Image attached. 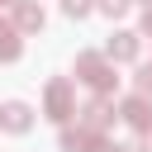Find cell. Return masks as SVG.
<instances>
[{"mask_svg": "<svg viewBox=\"0 0 152 152\" xmlns=\"http://www.w3.org/2000/svg\"><path fill=\"white\" fill-rule=\"evenodd\" d=\"M90 142H95L90 133H62V147H66V152H86Z\"/></svg>", "mask_w": 152, "mask_h": 152, "instance_id": "9", "label": "cell"}, {"mask_svg": "<svg viewBox=\"0 0 152 152\" xmlns=\"http://www.w3.org/2000/svg\"><path fill=\"white\" fill-rule=\"evenodd\" d=\"M76 109H71V81H52L48 86V119H57V124H66Z\"/></svg>", "mask_w": 152, "mask_h": 152, "instance_id": "2", "label": "cell"}, {"mask_svg": "<svg viewBox=\"0 0 152 152\" xmlns=\"http://www.w3.org/2000/svg\"><path fill=\"white\" fill-rule=\"evenodd\" d=\"M19 28H43V10L38 5H19Z\"/></svg>", "mask_w": 152, "mask_h": 152, "instance_id": "8", "label": "cell"}, {"mask_svg": "<svg viewBox=\"0 0 152 152\" xmlns=\"http://www.w3.org/2000/svg\"><path fill=\"white\" fill-rule=\"evenodd\" d=\"M100 10H104V14H124V10H128V0H100Z\"/></svg>", "mask_w": 152, "mask_h": 152, "instance_id": "12", "label": "cell"}, {"mask_svg": "<svg viewBox=\"0 0 152 152\" xmlns=\"http://www.w3.org/2000/svg\"><path fill=\"white\" fill-rule=\"evenodd\" d=\"M109 119H114V114H109V104H104V100H90V104H86V114H81V124H86L90 133H95V128H104Z\"/></svg>", "mask_w": 152, "mask_h": 152, "instance_id": "6", "label": "cell"}, {"mask_svg": "<svg viewBox=\"0 0 152 152\" xmlns=\"http://www.w3.org/2000/svg\"><path fill=\"white\" fill-rule=\"evenodd\" d=\"M62 10H66L71 19H81V14H90V0H62Z\"/></svg>", "mask_w": 152, "mask_h": 152, "instance_id": "10", "label": "cell"}, {"mask_svg": "<svg viewBox=\"0 0 152 152\" xmlns=\"http://www.w3.org/2000/svg\"><path fill=\"white\" fill-rule=\"evenodd\" d=\"M76 81H86V86H95V90H109V86H114V71H109L104 57L86 52V57H76Z\"/></svg>", "mask_w": 152, "mask_h": 152, "instance_id": "1", "label": "cell"}, {"mask_svg": "<svg viewBox=\"0 0 152 152\" xmlns=\"http://www.w3.org/2000/svg\"><path fill=\"white\" fill-rule=\"evenodd\" d=\"M124 119H128L138 133H152V104H147V95H133V100H124Z\"/></svg>", "mask_w": 152, "mask_h": 152, "instance_id": "3", "label": "cell"}, {"mask_svg": "<svg viewBox=\"0 0 152 152\" xmlns=\"http://www.w3.org/2000/svg\"><path fill=\"white\" fill-rule=\"evenodd\" d=\"M100 152H142V142H128V147H114V142H100Z\"/></svg>", "mask_w": 152, "mask_h": 152, "instance_id": "13", "label": "cell"}, {"mask_svg": "<svg viewBox=\"0 0 152 152\" xmlns=\"http://www.w3.org/2000/svg\"><path fill=\"white\" fill-rule=\"evenodd\" d=\"M0 5H14V0H0Z\"/></svg>", "mask_w": 152, "mask_h": 152, "instance_id": "15", "label": "cell"}, {"mask_svg": "<svg viewBox=\"0 0 152 152\" xmlns=\"http://www.w3.org/2000/svg\"><path fill=\"white\" fill-rule=\"evenodd\" d=\"M138 95H152V66L138 71Z\"/></svg>", "mask_w": 152, "mask_h": 152, "instance_id": "11", "label": "cell"}, {"mask_svg": "<svg viewBox=\"0 0 152 152\" xmlns=\"http://www.w3.org/2000/svg\"><path fill=\"white\" fill-rule=\"evenodd\" d=\"M109 57H114V62L138 57V33H114V38H109Z\"/></svg>", "mask_w": 152, "mask_h": 152, "instance_id": "4", "label": "cell"}, {"mask_svg": "<svg viewBox=\"0 0 152 152\" xmlns=\"http://www.w3.org/2000/svg\"><path fill=\"white\" fill-rule=\"evenodd\" d=\"M142 28H147V33H152V10H147V14H142Z\"/></svg>", "mask_w": 152, "mask_h": 152, "instance_id": "14", "label": "cell"}, {"mask_svg": "<svg viewBox=\"0 0 152 152\" xmlns=\"http://www.w3.org/2000/svg\"><path fill=\"white\" fill-rule=\"evenodd\" d=\"M0 57H5V62H14V57H19V28H14V24H5V19H0Z\"/></svg>", "mask_w": 152, "mask_h": 152, "instance_id": "7", "label": "cell"}, {"mask_svg": "<svg viewBox=\"0 0 152 152\" xmlns=\"http://www.w3.org/2000/svg\"><path fill=\"white\" fill-rule=\"evenodd\" d=\"M0 124H5L10 133H24V128H28V104H19V100L5 104V109H0Z\"/></svg>", "mask_w": 152, "mask_h": 152, "instance_id": "5", "label": "cell"}]
</instances>
